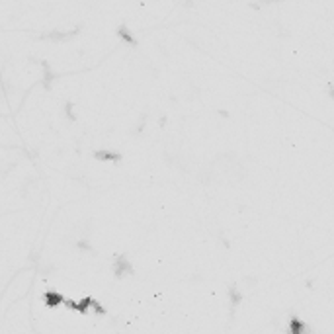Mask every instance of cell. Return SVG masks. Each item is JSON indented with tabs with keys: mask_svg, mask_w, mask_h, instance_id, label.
<instances>
[{
	"mask_svg": "<svg viewBox=\"0 0 334 334\" xmlns=\"http://www.w3.org/2000/svg\"><path fill=\"white\" fill-rule=\"evenodd\" d=\"M285 331H287V334H313L311 327H309L303 319H299V317H295V315H293V317H289Z\"/></svg>",
	"mask_w": 334,
	"mask_h": 334,
	"instance_id": "1",
	"label": "cell"
},
{
	"mask_svg": "<svg viewBox=\"0 0 334 334\" xmlns=\"http://www.w3.org/2000/svg\"><path fill=\"white\" fill-rule=\"evenodd\" d=\"M113 272H115V276H117V278H123V276L133 274V266H131V262H129L125 256H119V258L115 260Z\"/></svg>",
	"mask_w": 334,
	"mask_h": 334,
	"instance_id": "2",
	"label": "cell"
},
{
	"mask_svg": "<svg viewBox=\"0 0 334 334\" xmlns=\"http://www.w3.org/2000/svg\"><path fill=\"white\" fill-rule=\"evenodd\" d=\"M229 299H231V307H238L240 301H242V295H240V289H236L234 285L229 289Z\"/></svg>",
	"mask_w": 334,
	"mask_h": 334,
	"instance_id": "3",
	"label": "cell"
}]
</instances>
